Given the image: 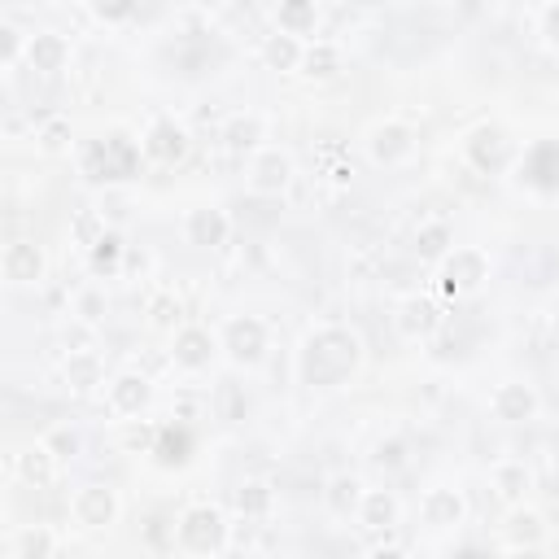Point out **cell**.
Segmentation results:
<instances>
[{"label":"cell","instance_id":"29","mask_svg":"<svg viewBox=\"0 0 559 559\" xmlns=\"http://www.w3.org/2000/svg\"><path fill=\"white\" fill-rule=\"evenodd\" d=\"M118 258H123V241H118L114 232H105L101 241L92 245V271H97V276H105V271L118 267Z\"/></svg>","mask_w":559,"mask_h":559},{"label":"cell","instance_id":"11","mask_svg":"<svg viewBox=\"0 0 559 559\" xmlns=\"http://www.w3.org/2000/svg\"><path fill=\"white\" fill-rule=\"evenodd\" d=\"M0 267H5V280L31 284V280H40L44 258H40V249H35L31 241H14V245L5 249V258H0Z\"/></svg>","mask_w":559,"mask_h":559},{"label":"cell","instance_id":"42","mask_svg":"<svg viewBox=\"0 0 559 559\" xmlns=\"http://www.w3.org/2000/svg\"><path fill=\"white\" fill-rule=\"evenodd\" d=\"M223 398H228V420H241V411H245V398L236 394V385L223 389Z\"/></svg>","mask_w":559,"mask_h":559},{"label":"cell","instance_id":"31","mask_svg":"<svg viewBox=\"0 0 559 559\" xmlns=\"http://www.w3.org/2000/svg\"><path fill=\"white\" fill-rule=\"evenodd\" d=\"M236 507H241L245 516H263V511L271 507V490L258 485V481H249V485H241V494H236Z\"/></svg>","mask_w":559,"mask_h":559},{"label":"cell","instance_id":"47","mask_svg":"<svg viewBox=\"0 0 559 559\" xmlns=\"http://www.w3.org/2000/svg\"><path fill=\"white\" fill-rule=\"evenodd\" d=\"M555 328H559V302H555Z\"/></svg>","mask_w":559,"mask_h":559},{"label":"cell","instance_id":"6","mask_svg":"<svg viewBox=\"0 0 559 559\" xmlns=\"http://www.w3.org/2000/svg\"><path fill=\"white\" fill-rule=\"evenodd\" d=\"M485 276H490V267L477 249H455L446 263V293H477Z\"/></svg>","mask_w":559,"mask_h":559},{"label":"cell","instance_id":"35","mask_svg":"<svg viewBox=\"0 0 559 559\" xmlns=\"http://www.w3.org/2000/svg\"><path fill=\"white\" fill-rule=\"evenodd\" d=\"M75 236H79V241L88 245V249L97 245L101 236H105V223H101V214H97V210H83L79 219H75Z\"/></svg>","mask_w":559,"mask_h":559},{"label":"cell","instance_id":"12","mask_svg":"<svg viewBox=\"0 0 559 559\" xmlns=\"http://www.w3.org/2000/svg\"><path fill=\"white\" fill-rule=\"evenodd\" d=\"M188 241L201 245V249L223 245V241H228V214H223V210H210V206L193 210V214H188Z\"/></svg>","mask_w":559,"mask_h":559},{"label":"cell","instance_id":"45","mask_svg":"<svg viewBox=\"0 0 559 559\" xmlns=\"http://www.w3.org/2000/svg\"><path fill=\"white\" fill-rule=\"evenodd\" d=\"M367 559H407V555H402V551H394V546H380V551H372Z\"/></svg>","mask_w":559,"mask_h":559},{"label":"cell","instance_id":"19","mask_svg":"<svg viewBox=\"0 0 559 559\" xmlns=\"http://www.w3.org/2000/svg\"><path fill=\"white\" fill-rule=\"evenodd\" d=\"M459 516H463V498L455 490H433L424 498V520L428 525L446 529V525H459Z\"/></svg>","mask_w":559,"mask_h":559},{"label":"cell","instance_id":"2","mask_svg":"<svg viewBox=\"0 0 559 559\" xmlns=\"http://www.w3.org/2000/svg\"><path fill=\"white\" fill-rule=\"evenodd\" d=\"M83 166H88L92 180H132L136 166H140V149L127 136H105V140H92L88 145Z\"/></svg>","mask_w":559,"mask_h":559},{"label":"cell","instance_id":"1","mask_svg":"<svg viewBox=\"0 0 559 559\" xmlns=\"http://www.w3.org/2000/svg\"><path fill=\"white\" fill-rule=\"evenodd\" d=\"M363 359V346H359V337L346 328H324V332H315L311 341H306V350H302V385H315V389H332V385H341L354 367H359Z\"/></svg>","mask_w":559,"mask_h":559},{"label":"cell","instance_id":"41","mask_svg":"<svg viewBox=\"0 0 559 559\" xmlns=\"http://www.w3.org/2000/svg\"><path fill=\"white\" fill-rule=\"evenodd\" d=\"M0 53H5V62L18 57V31L14 27H0Z\"/></svg>","mask_w":559,"mask_h":559},{"label":"cell","instance_id":"27","mask_svg":"<svg viewBox=\"0 0 559 559\" xmlns=\"http://www.w3.org/2000/svg\"><path fill=\"white\" fill-rule=\"evenodd\" d=\"M306 75H315V79H332L341 70V53L332 49V44H315V49H306Z\"/></svg>","mask_w":559,"mask_h":559},{"label":"cell","instance_id":"5","mask_svg":"<svg viewBox=\"0 0 559 559\" xmlns=\"http://www.w3.org/2000/svg\"><path fill=\"white\" fill-rule=\"evenodd\" d=\"M468 158H472L477 171L494 175V171H503V166L511 162V140L498 132V127H477V132L468 136Z\"/></svg>","mask_w":559,"mask_h":559},{"label":"cell","instance_id":"43","mask_svg":"<svg viewBox=\"0 0 559 559\" xmlns=\"http://www.w3.org/2000/svg\"><path fill=\"white\" fill-rule=\"evenodd\" d=\"M546 40H551V44H559V5H551V9H546Z\"/></svg>","mask_w":559,"mask_h":559},{"label":"cell","instance_id":"18","mask_svg":"<svg viewBox=\"0 0 559 559\" xmlns=\"http://www.w3.org/2000/svg\"><path fill=\"white\" fill-rule=\"evenodd\" d=\"M214 354V341L206 328H184L180 337H175V363L180 367H206Z\"/></svg>","mask_w":559,"mask_h":559},{"label":"cell","instance_id":"4","mask_svg":"<svg viewBox=\"0 0 559 559\" xmlns=\"http://www.w3.org/2000/svg\"><path fill=\"white\" fill-rule=\"evenodd\" d=\"M520 184L538 188V193H555L559 188V145L555 140H538L525 162H520Z\"/></svg>","mask_w":559,"mask_h":559},{"label":"cell","instance_id":"20","mask_svg":"<svg viewBox=\"0 0 559 559\" xmlns=\"http://www.w3.org/2000/svg\"><path fill=\"white\" fill-rule=\"evenodd\" d=\"M18 472H22V481H31V485H35V490H40V485H49V481H53V450H49V446H31V450H22Z\"/></svg>","mask_w":559,"mask_h":559},{"label":"cell","instance_id":"39","mask_svg":"<svg viewBox=\"0 0 559 559\" xmlns=\"http://www.w3.org/2000/svg\"><path fill=\"white\" fill-rule=\"evenodd\" d=\"M49 450H57V455H75V450H79V437L70 433V428H57V433L49 437Z\"/></svg>","mask_w":559,"mask_h":559},{"label":"cell","instance_id":"33","mask_svg":"<svg viewBox=\"0 0 559 559\" xmlns=\"http://www.w3.org/2000/svg\"><path fill=\"white\" fill-rule=\"evenodd\" d=\"M18 546H22V559H49V551H53V533L49 529H27L18 538Z\"/></svg>","mask_w":559,"mask_h":559},{"label":"cell","instance_id":"14","mask_svg":"<svg viewBox=\"0 0 559 559\" xmlns=\"http://www.w3.org/2000/svg\"><path fill=\"white\" fill-rule=\"evenodd\" d=\"M533 411H538V398H533L529 385H503L494 398V415L507 424H520V420H533Z\"/></svg>","mask_w":559,"mask_h":559},{"label":"cell","instance_id":"17","mask_svg":"<svg viewBox=\"0 0 559 559\" xmlns=\"http://www.w3.org/2000/svg\"><path fill=\"white\" fill-rule=\"evenodd\" d=\"M437 324H442V311H437L428 297H411V302L402 306V315H398V328L407 332V337H428Z\"/></svg>","mask_w":559,"mask_h":559},{"label":"cell","instance_id":"34","mask_svg":"<svg viewBox=\"0 0 559 559\" xmlns=\"http://www.w3.org/2000/svg\"><path fill=\"white\" fill-rule=\"evenodd\" d=\"M511 538L516 542H542V520L533 516V511H516V516H511Z\"/></svg>","mask_w":559,"mask_h":559},{"label":"cell","instance_id":"7","mask_svg":"<svg viewBox=\"0 0 559 559\" xmlns=\"http://www.w3.org/2000/svg\"><path fill=\"white\" fill-rule=\"evenodd\" d=\"M289 175H293V166L284 153H258L254 166H249V188H254L258 197H276L289 188Z\"/></svg>","mask_w":559,"mask_h":559},{"label":"cell","instance_id":"30","mask_svg":"<svg viewBox=\"0 0 559 559\" xmlns=\"http://www.w3.org/2000/svg\"><path fill=\"white\" fill-rule=\"evenodd\" d=\"M363 490V485L359 481H354V477H337V481H332V490H328V507L332 511H341V516H346V511L354 507V503H359V494Z\"/></svg>","mask_w":559,"mask_h":559},{"label":"cell","instance_id":"25","mask_svg":"<svg viewBox=\"0 0 559 559\" xmlns=\"http://www.w3.org/2000/svg\"><path fill=\"white\" fill-rule=\"evenodd\" d=\"M363 529H389L394 525V516H398V507H394V498H389L385 490H376V494H363Z\"/></svg>","mask_w":559,"mask_h":559},{"label":"cell","instance_id":"21","mask_svg":"<svg viewBox=\"0 0 559 559\" xmlns=\"http://www.w3.org/2000/svg\"><path fill=\"white\" fill-rule=\"evenodd\" d=\"M315 5H311V0H289V5H280L276 9V22H280V31L284 35H293V40H297V35H306V31H311L315 27Z\"/></svg>","mask_w":559,"mask_h":559},{"label":"cell","instance_id":"24","mask_svg":"<svg viewBox=\"0 0 559 559\" xmlns=\"http://www.w3.org/2000/svg\"><path fill=\"white\" fill-rule=\"evenodd\" d=\"M302 44H297L293 40V35H271V40H267V49H263V62L271 66V70H293L297 62H302Z\"/></svg>","mask_w":559,"mask_h":559},{"label":"cell","instance_id":"44","mask_svg":"<svg viewBox=\"0 0 559 559\" xmlns=\"http://www.w3.org/2000/svg\"><path fill=\"white\" fill-rule=\"evenodd\" d=\"M97 14H101V18H127V14H132V5H110V9L97 5Z\"/></svg>","mask_w":559,"mask_h":559},{"label":"cell","instance_id":"22","mask_svg":"<svg viewBox=\"0 0 559 559\" xmlns=\"http://www.w3.org/2000/svg\"><path fill=\"white\" fill-rule=\"evenodd\" d=\"M66 380L75 394H88L92 385H101V359L97 354H70L66 359Z\"/></svg>","mask_w":559,"mask_h":559},{"label":"cell","instance_id":"23","mask_svg":"<svg viewBox=\"0 0 559 559\" xmlns=\"http://www.w3.org/2000/svg\"><path fill=\"white\" fill-rule=\"evenodd\" d=\"M188 450H193V437H188V428H162L158 433V446H153V455H158L166 468L171 463H188Z\"/></svg>","mask_w":559,"mask_h":559},{"label":"cell","instance_id":"13","mask_svg":"<svg viewBox=\"0 0 559 559\" xmlns=\"http://www.w3.org/2000/svg\"><path fill=\"white\" fill-rule=\"evenodd\" d=\"M411 132L402 123H385V127H376L372 132V158L376 162H385V166H394V162H402L411 153Z\"/></svg>","mask_w":559,"mask_h":559},{"label":"cell","instance_id":"37","mask_svg":"<svg viewBox=\"0 0 559 559\" xmlns=\"http://www.w3.org/2000/svg\"><path fill=\"white\" fill-rule=\"evenodd\" d=\"M376 463L380 468H402V463H407V446L402 442H380L376 446Z\"/></svg>","mask_w":559,"mask_h":559},{"label":"cell","instance_id":"10","mask_svg":"<svg viewBox=\"0 0 559 559\" xmlns=\"http://www.w3.org/2000/svg\"><path fill=\"white\" fill-rule=\"evenodd\" d=\"M145 153L149 158H158V162H166V166L180 162L188 153V132L184 127H175L171 118H162V123L149 132V140H145Z\"/></svg>","mask_w":559,"mask_h":559},{"label":"cell","instance_id":"28","mask_svg":"<svg viewBox=\"0 0 559 559\" xmlns=\"http://www.w3.org/2000/svg\"><path fill=\"white\" fill-rule=\"evenodd\" d=\"M415 249H420V258H442L450 249V228L446 223H428V228H420V236H415Z\"/></svg>","mask_w":559,"mask_h":559},{"label":"cell","instance_id":"26","mask_svg":"<svg viewBox=\"0 0 559 559\" xmlns=\"http://www.w3.org/2000/svg\"><path fill=\"white\" fill-rule=\"evenodd\" d=\"M258 140H263V123H258V118H232V123L223 127V145H228L232 153L254 149Z\"/></svg>","mask_w":559,"mask_h":559},{"label":"cell","instance_id":"36","mask_svg":"<svg viewBox=\"0 0 559 559\" xmlns=\"http://www.w3.org/2000/svg\"><path fill=\"white\" fill-rule=\"evenodd\" d=\"M175 315H180V306H175L166 293H162V297H153V302H149V319H153L158 328H171V324H175Z\"/></svg>","mask_w":559,"mask_h":559},{"label":"cell","instance_id":"46","mask_svg":"<svg viewBox=\"0 0 559 559\" xmlns=\"http://www.w3.org/2000/svg\"><path fill=\"white\" fill-rule=\"evenodd\" d=\"M459 559H490V555H485V551H463Z\"/></svg>","mask_w":559,"mask_h":559},{"label":"cell","instance_id":"8","mask_svg":"<svg viewBox=\"0 0 559 559\" xmlns=\"http://www.w3.org/2000/svg\"><path fill=\"white\" fill-rule=\"evenodd\" d=\"M228 350H232L236 363H258L263 359V350H267V328L258 324L254 315L232 319L228 324Z\"/></svg>","mask_w":559,"mask_h":559},{"label":"cell","instance_id":"16","mask_svg":"<svg viewBox=\"0 0 559 559\" xmlns=\"http://www.w3.org/2000/svg\"><path fill=\"white\" fill-rule=\"evenodd\" d=\"M149 394L153 389L145 376H118L110 389V402H114V411H123V415H140L149 407Z\"/></svg>","mask_w":559,"mask_h":559},{"label":"cell","instance_id":"40","mask_svg":"<svg viewBox=\"0 0 559 559\" xmlns=\"http://www.w3.org/2000/svg\"><path fill=\"white\" fill-rule=\"evenodd\" d=\"M101 311H105L101 293H83V297H79V315H83V319H101Z\"/></svg>","mask_w":559,"mask_h":559},{"label":"cell","instance_id":"3","mask_svg":"<svg viewBox=\"0 0 559 559\" xmlns=\"http://www.w3.org/2000/svg\"><path fill=\"white\" fill-rule=\"evenodd\" d=\"M223 538H228V525H223V516L214 507H193L180 520V546L184 551H193V555L219 551Z\"/></svg>","mask_w":559,"mask_h":559},{"label":"cell","instance_id":"15","mask_svg":"<svg viewBox=\"0 0 559 559\" xmlns=\"http://www.w3.org/2000/svg\"><path fill=\"white\" fill-rule=\"evenodd\" d=\"M70 57V44L62 40V35H35V40L27 44V62L40 70V75H53V70H62Z\"/></svg>","mask_w":559,"mask_h":559},{"label":"cell","instance_id":"32","mask_svg":"<svg viewBox=\"0 0 559 559\" xmlns=\"http://www.w3.org/2000/svg\"><path fill=\"white\" fill-rule=\"evenodd\" d=\"M525 485H529L525 463H507V468H498V494L503 498H520L525 494Z\"/></svg>","mask_w":559,"mask_h":559},{"label":"cell","instance_id":"38","mask_svg":"<svg viewBox=\"0 0 559 559\" xmlns=\"http://www.w3.org/2000/svg\"><path fill=\"white\" fill-rule=\"evenodd\" d=\"M44 149H66V140H70V123H62V118H57V123H49L44 127Z\"/></svg>","mask_w":559,"mask_h":559},{"label":"cell","instance_id":"9","mask_svg":"<svg viewBox=\"0 0 559 559\" xmlns=\"http://www.w3.org/2000/svg\"><path fill=\"white\" fill-rule=\"evenodd\" d=\"M114 490H105V485H88V490H79L75 498V520L79 525H92V529H101V525H110L114 520Z\"/></svg>","mask_w":559,"mask_h":559}]
</instances>
